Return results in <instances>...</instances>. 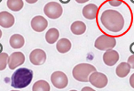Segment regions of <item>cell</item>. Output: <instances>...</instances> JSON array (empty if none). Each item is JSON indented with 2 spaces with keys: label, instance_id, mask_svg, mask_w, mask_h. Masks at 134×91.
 Masks as SVG:
<instances>
[{
  "label": "cell",
  "instance_id": "obj_1",
  "mask_svg": "<svg viewBox=\"0 0 134 91\" xmlns=\"http://www.w3.org/2000/svg\"><path fill=\"white\" fill-rule=\"evenodd\" d=\"M102 25L108 31L118 33L124 27V18L119 12L115 10H106L100 16Z\"/></svg>",
  "mask_w": 134,
  "mask_h": 91
},
{
  "label": "cell",
  "instance_id": "obj_2",
  "mask_svg": "<svg viewBox=\"0 0 134 91\" xmlns=\"http://www.w3.org/2000/svg\"><path fill=\"white\" fill-rule=\"evenodd\" d=\"M33 79V72L28 68H20L13 72L11 84L14 88H25L30 84Z\"/></svg>",
  "mask_w": 134,
  "mask_h": 91
},
{
  "label": "cell",
  "instance_id": "obj_3",
  "mask_svg": "<svg viewBox=\"0 0 134 91\" xmlns=\"http://www.w3.org/2000/svg\"><path fill=\"white\" fill-rule=\"evenodd\" d=\"M95 70H96V68L93 65L89 64V63H80L74 67L72 74L76 80L81 81V82H88L89 76Z\"/></svg>",
  "mask_w": 134,
  "mask_h": 91
},
{
  "label": "cell",
  "instance_id": "obj_4",
  "mask_svg": "<svg viewBox=\"0 0 134 91\" xmlns=\"http://www.w3.org/2000/svg\"><path fill=\"white\" fill-rule=\"evenodd\" d=\"M115 45H116L115 38L114 37H111V36L105 35V34L99 36L94 43V47L97 49L101 50V51L111 50L115 47Z\"/></svg>",
  "mask_w": 134,
  "mask_h": 91
},
{
  "label": "cell",
  "instance_id": "obj_5",
  "mask_svg": "<svg viewBox=\"0 0 134 91\" xmlns=\"http://www.w3.org/2000/svg\"><path fill=\"white\" fill-rule=\"evenodd\" d=\"M62 6L57 2H49L44 6V13L51 19H58L62 14Z\"/></svg>",
  "mask_w": 134,
  "mask_h": 91
},
{
  "label": "cell",
  "instance_id": "obj_6",
  "mask_svg": "<svg viewBox=\"0 0 134 91\" xmlns=\"http://www.w3.org/2000/svg\"><path fill=\"white\" fill-rule=\"evenodd\" d=\"M89 81L92 85H93L97 88H103L107 86V84L108 82V79L105 74L101 73V72H98L97 70H95L92 73H91V75L89 76Z\"/></svg>",
  "mask_w": 134,
  "mask_h": 91
},
{
  "label": "cell",
  "instance_id": "obj_7",
  "mask_svg": "<svg viewBox=\"0 0 134 91\" xmlns=\"http://www.w3.org/2000/svg\"><path fill=\"white\" fill-rule=\"evenodd\" d=\"M51 81L54 87L59 89L65 88L69 84V79L67 75L62 72H54L51 76Z\"/></svg>",
  "mask_w": 134,
  "mask_h": 91
},
{
  "label": "cell",
  "instance_id": "obj_8",
  "mask_svg": "<svg viewBox=\"0 0 134 91\" xmlns=\"http://www.w3.org/2000/svg\"><path fill=\"white\" fill-rule=\"evenodd\" d=\"M25 62V55L21 52H14L11 54L8 58V66L10 70L16 69L18 66H20Z\"/></svg>",
  "mask_w": 134,
  "mask_h": 91
},
{
  "label": "cell",
  "instance_id": "obj_9",
  "mask_svg": "<svg viewBox=\"0 0 134 91\" xmlns=\"http://www.w3.org/2000/svg\"><path fill=\"white\" fill-rule=\"evenodd\" d=\"M29 60L34 65H41L46 61V53L42 49H35L29 54Z\"/></svg>",
  "mask_w": 134,
  "mask_h": 91
},
{
  "label": "cell",
  "instance_id": "obj_10",
  "mask_svg": "<svg viewBox=\"0 0 134 91\" xmlns=\"http://www.w3.org/2000/svg\"><path fill=\"white\" fill-rule=\"evenodd\" d=\"M48 26V22L43 16H35L31 20V27L37 32H42Z\"/></svg>",
  "mask_w": 134,
  "mask_h": 91
},
{
  "label": "cell",
  "instance_id": "obj_11",
  "mask_svg": "<svg viewBox=\"0 0 134 91\" xmlns=\"http://www.w3.org/2000/svg\"><path fill=\"white\" fill-rule=\"evenodd\" d=\"M119 60V54L115 50H107L106 53L103 54V61L108 66H113Z\"/></svg>",
  "mask_w": 134,
  "mask_h": 91
},
{
  "label": "cell",
  "instance_id": "obj_12",
  "mask_svg": "<svg viewBox=\"0 0 134 91\" xmlns=\"http://www.w3.org/2000/svg\"><path fill=\"white\" fill-rule=\"evenodd\" d=\"M14 24V17L8 12L0 13V25L3 28H10Z\"/></svg>",
  "mask_w": 134,
  "mask_h": 91
},
{
  "label": "cell",
  "instance_id": "obj_13",
  "mask_svg": "<svg viewBox=\"0 0 134 91\" xmlns=\"http://www.w3.org/2000/svg\"><path fill=\"white\" fill-rule=\"evenodd\" d=\"M98 14V7L94 4H89L85 6L83 9V17L88 20H93L97 17Z\"/></svg>",
  "mask_w": 134,
  "mask_h": 91
},
{
  "label": "cell",
  "instance_id": "obj_14",
  "mask_svg": "<svg viewBox=\"0 0 134 91\" xmlns=\"http://www.w3.org/2000/svg\"><path fill=\"white\" fill-rule=\"evenodd\" d=\"M9 43H10V46L13 48L18 49V48H21L24 46L25 39L21 35H20V34H14V35H13L12 37H11Z\"/></svg>",
  "mask_w": 134,
  "mask_h": 91
},
{
  "label": "cell",
  "instance_id": "obj_15",
  "mask_svg": "<svg viewBox=\"0 0 134 91\" xmlns=\"http://www.w3.org/2000/svg\"><path fill=\"white\" fill-rule=\"evenodd\" d=\"M56 48L60 54H65L71 48V42L68 38H60L56 45Z\"/></svg>",
  "mask_w": 134,
  "mask_h": 91
},
{
  "label": "cell",
  "instance_id": "obj_16",
  "mask_svg": "<svg viewBox=\"0 0 134 91\" xmlns=\"http://www.w3.org/2000/svg\"><path fill=\"white\" fill-rule=\"evenodd\" d=\"M71 31L72 33L75 34V35H82L86 31V25L83 23V22L81 21H76L74 22L73 23L71 24Z\"/></svg>",
  "mask_w": 134,
  "mask_h": 91
},
{
  "label": "cell",
  "instance_id": "obj_17",
  "mask_svg": "<svg viewBox=\"0 0 134 91\" xmlns=\"http://www.w3.org/2000/svg\"><path fill=\"white\" fill-rule=\"evenodd\" d=\"M131 68V65L128 63H121L115 70V73L120 78H124L129 74Z\"/></svg>",
  "mask_w": 134,
  "mask_h": 91
},
{
  "label": "cell",
  "instance_id": "obj_18",
  "mask_svg": "<svg viewBox=\"0 0 134 91\" xmlns=\"http://www.w3.org/2000/svg\"><path fill=\"white\" fill-rule=\"evenodd\" d=\"M59 31L57 29L55 28H52L50 29L45 34V39L49 44H53L58 40L59 38Z\"/></svg>",
  "mask_w": 134,
  "mask_h": 91
},
{
  "label": "cell",
  "instance_id": "obj_19",
  "mask_svg": "<svg viewBox=\"0 0 134 91\" xmlns=\"http://www.w3.org/2000/svg\"><path fill=\"white\" fill-rule=\"evenodd\" d=\"M7 6L13 12H19L23 7V1L22 0H8Z\"/></svg>",
  "mask_w": 134,
  "mask_h": 91
},
{
  "label": "cell",
  "instance_id": "obj_20",
  "mask_svg": "<svg viewBox=\"0 0 134 91\" xmlns=\"http://www.w3.org/2000/svg\"><path fill=\"white\" fill-rule=\"evenodd\" d=\"M33 91H49L50 85L45 80H38L33 85Z\"/></svg>",
  "mask_w": 134,
  "mask_h": 91
},
{
  "label": "cell",
  "instance_id": "obj_21",
  "mask_svg": "<svg viewBox=\"0 0 134 91\" xmlns=\"http://www.w3.org/2000/svg\"><path fill=\"white\" fill-rule=\"evenodd\" d=\"M8 58H9V56L6 53L2 52V53L0 54V70H1L5 69L6 63L8 62Z\"/></svg>",
  "mask_w": 134,
  "mask_h": 91
},
{
  "label": "cell",
  "instance_id": "obj_22",
  "mask_svg": "<svg viewBox=\"0 0 134 91\" xmlns=\"http://www.w3.org/2000/svg\"><path fill=\"white\" fill-rule=\"evenodd\" d=\"M110 3V4H112V6H120L122 3L120 1H111V2H109Z\"/></svg>",
  "mask_w": 134,
  "mask_h": 91
},
{
  "label": "cell",
  "instance_id": "obj_23",
  "mask_svg": "<svg viewBox=\"0 0 134 91\" xmlns=\"http://www.w3.org/2000/svg\"><path fill=\"white\" fill-rule=\"evenodd\" d=\"M133 58H134V56L133 55H131L130 56V58H129V60H128V63H131V68H133Z\"/></svg>",
  "mask_w": 134,
  "mask_h": 91
}]
</instances>
